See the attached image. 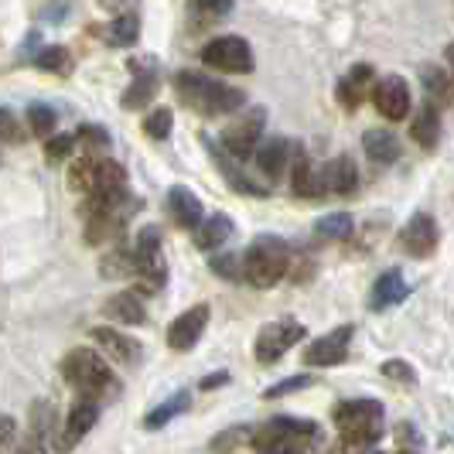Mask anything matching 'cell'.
Instances as JSON below:
<instances>
[{
    "instance_id": "1",
    "label": "cell",
    "mask_w": 454,
    "mask_h": 454,
    "mask_svg": "<svg viewBox=\"0 0 454 454\" xmlns=\"http://www.w3.org/2000/svg\"><path fill=\"white\" fill-rule=\"evenodd\" d=\"M175 92L188 110L202 116H229L239 106H247V92L226 86V82H215L202 72H178L175 75Z\"/></svg>"
},
{
    "instance_id": "2",
    "label": "cell",
    "mask_w": 454,
    "mask_h": 454,
    "mask_svg": "<svg viewBox=\"0 0 454 454\" xmlns=\"http://www.w3.org/2000/svg\"><path fill=\"white\" fill-rule=\"evenodd\" d=\"M318 424L301 417H273L253 431V451L256 454H308L318 444Z\"/></svg>"
},
{
    "instance_id": "3",
    "label": "cell",
    "mask_w": 454,
    "mask_h": 454,
    "mask_svg": "<svg viewBox=\"0 0 454 454\" xmlns=\"http://www.w3.org/2000/svg\"><path fill=\"white\" fill-rule=\"evenodd\" d=\"M59 369H62V380H66L68 387L75 389L82 400H99V396H106V393L120 389L110 363H106L99 352L86 348V345L72 348L66 359H62Z\"/></svg>"
},
{
    "instance_id": "4",
    "label": "cell",
    "mask_w": 454,
    "mask_h": 454,
    "mask_svg": "<svg viewBox=\"0 0 454 454\" xmlns=\"http://www.w3.org/2000/svg\"><path fill=\"white\" fill-rule=\"evenodd\" d=\"M332 420L339 427L341 444L359 451L380 441L383 434V403L380 400H341L332 407Z\"/></svg>"
},
{
    "instance_id": "5",
    "label": "cell",
    "mask_w": 454,
    "mask_h": 454,
    "mask_svg": "<svg viewBox=\"0 0 454 454\" xmlns=\"http://www.w3.org/2000/svg\"><path fill=\"white\" fill-rule=\"evenodd\" d=\"M291 267V247L280 236H256L247 253H243V280L250 287L270 291L284 280V273Z\"/></svg>"
},
{
    "instance_id": "6",
    "label": "cell",
    "mask_w": 454,
    "mask_h": 454,
    "mask_svg": "<svg viewBox=\"0 0 454 454\" xmlns=\"http://www.w3.org/2000/svg\"><path fill=\"white\" fill-rule=\"evenodd\" d=\"M134 273L140 277L144 291H160L168 280V263L160 250V232L154 226H144L134 243Z\"/></svg>"
},
{
    "instance_id": "7",
    "label": "cell",
    "mask_w": 454,
    "mask_h": 454,
    "mask_svg": "<svg viewBox=\"0 0 454 454\" xmlns=\"http://www.w3.org/2000/svg\"><path fill=\"white\" fill-rule=\"evenodd\" d=\"M263 123H267V110H260V106H256V110H250V114L236 116L226 130H223V137H219L223 151H226L229 158H236V160L256 158V147H260Z\"/></svg>"
},
{
    "instance_id": "8",
    "label": "cell",
    "mask_w": 454,
    "mask_h": 454,
    "mask_svg": "<svg viewBox=\"0 0 454 454\" xmlns=\"http://www.w3.org/2000/svg\"><path fill=\"white\" fill-rule=\"evenodd\" d=\"M304 335H308V332H304V325H301V321H291V318L263 325V328H260V335H256V345H253L256 363L260 365L280 363V359H284V356H287V352H291Z\"/></svg>"
},
{
    "instance_id": "9",
    "label": "cell",
    "mask_w": 454,
    "mask_h": 454,
    "mask_svg": "<svg viewBox=\"0 0 454 454\" xmlns=\"http://www.w3.org/2000/svg\"><path fill=\"white\" fill-rule=\"evenodd\" d=\"M202 62L208 68H219V72L247 75V72H253V48L239 35H223L202 48Z\"/></svg>"
},
{
    "instance_id": "10",
    "label": "cell",
    "mask_w": 454,
    "mask_h": 454,
    "mask_svg": "<svg viewBox=\"0 0 454 454\" xmlns=\"http://www.w3.org/2000/svg\"><path fill=\"white\" fill-rule=\"evenodd\" d=\"M96 420H99V403L96 400H75L72 407H68L66 420H62V427H59V434H55V451L68 454L86 434L96 427Z\"/></svg>"
},
{
    "instance_id": "11",
    "label": "cell",
    "mask_w": 454,
    "mask_h": 454,
    "mask_svg": "<svg viewBox=\"0 0 454 454\" xmlns=\"http://www.w3.org/2000/svg\"><path fill=\"white\" fill-rule=\"evenodd\" d=\"M90 339L99 345V352L116 365H137L144 359V345L134 335H123L114 325H96L90 332Z\"/></svg>"
},
{
    "instance_id": "12",
    "label": "cell",
    "mask_w": 454,
    "mask_h": 454,
    "mask_svg": "<svg viewBox=\"0 0 454 454\" xmlns=\"http://www.w3.org/2000/svg\"><path fill=\"white\" fill-rule=\"evenodd\" d=\"M352 335L356 328L352 325H341L335 332L315 339L308 348H304V365H315V369H325V365H339L348 359V345H352Z\"/></svg>"
},
{
    "instance_id": "13",
    "label": "cell",
    "mask_w": 454,
    "mask_h": 454,
    "mask_svg": "<svg viewBox=\"0 0 454 454\" xmlns=\"http://www.w3.org/2000/svg\"><path fill=\"white\" fill-rule=\"evenodd\" d=\"M437 243H441V232H437V223H434L431 212H413L407 219V226L400 229V247L410 256H417V260L431 256L437 250Z\"/></svg>"
},
{
    "instance_id": "14",
    "label": "cell",
    "mask_w": 454,
    "mask_h": 454,
    "mask_svg": "<svg viewBox=\"0 0 454 454\" xmlns=\"http://www.w3.org/2000/svg\"><path fill=\"white\" fill-rule=\"evenodd\" d=\"M208 315H212L208 304H195V308L182 311L178 318L168 325V345H171L175 352H192V348L199 345V339H202L205 325H208Z\"/></svg>"
},
{
    "instance_id": "15",
    "label": "cell",
    "mask_w": 454,
    "mask_h": 454,
    "mask_svg": "<svg viewBox=\"0 0 454 454\" xmlns=\"http://www.w3.org/2000/svg\"><path fill=\"white\" fill-rule=\"evenodd\" d=\"M410 86L403 75H387L372 86V106L387 120H403L410 114Z\"/></svg>"
},
{
    "instance_id": "16",
    "label": "cell",
    "mask_w": 454,
    "mask_h": 454,
    "mask_svg": "<svg viewBox=\"0 0 454 454\" xmlns=\"http://www.w3.org/2000/svg\"><path fill=\"white\" fill-rule=\"evenodd\" d=\"M294 154H297V144L284 140V137H273V140H263V144L256 147V168L263 171L267 182H280V178L291 171Z\"/></svg>"
},
{
    "instance_id": "17",
    "label": "cell",
    "mask_w": 454,
    "mask_h": 454,
    "mask_svg": "<svg viewBox=\"0 0 454 454\" xmlns=\"http://www.w3.org/2000/svg\"><path fill=\"white\" fill-rule=\"evenodd\" d=\"M291 192L297 199H308V202H318L325 195V182H321V171L311 164V158L297 147L294 164H291Z\"/></svg>"
},
{
    "instance_id": "18",
    "label": "cell",
    "mask_w": 454,
    "mask_h": 454,
    "mask_svg": "<svg viewBox=\"0 0 454 454\" xmlns=\"http://www.w3.org/2000/svg\"><path fill=\"white\" fill-rule=\"evenodd\" d=\"M321 182H325V195H352L359 188V168L348 154L332 158L321 168Z\"/></svg>"
},
{
    "instance_id": "19",
    "label": "cell",
    "mask_w": 454,
    "mask_h": 454,
    "mask_svg": "<svg viewBox=\"0 0 454 454\" xmlns=\"http://www.w3.org/2000/svg\"><path fill=\"white\" fill-rule=\"evenodd\" d=\"M168 215L175 219V226L199 229L202 226V202H199V195L192 188H184V184H175L168 192Z\"/></svg>"
},
{
    "instance_id": "20",
    "label": "cell",
    "mask_w": 454,
    "mask_h": 454,
    "mask_svg": "<svg viewBox=\"0 0 454 454\" xmlns=\"http://www.w3.org/2000/svg\"><path fill=\"white\" fill-rule=\"evenodd\" d=\"M130 68H134V82H130V90L123 92L120 103H123V110H144L158 92V68L140 66V59H134Z\"/></svg>"
},
{
    "instance_id": "21",
    "label": "cell",
    "mask_w": 454,
    "mask_h": 454,
    "mask_svg": "<svg viewBox=\"0 0 454 454\" xmlns=\"http://www.w3.org/2000/svg\"><path fill=\"white\" fill-rule=\"evenodd\" d=\"M407 297H410V287H407V280H403V273L387 270V273H380V280H376L372 291H369V308H372V311H387V308H396V304L407 301Z\"/></svg>"
},
{
    "instance_id": "22",
    "label": "cell",
    "mask_w": 454,
    "mask_h": 454,
    "mask_svg": "<svg viewBox=\"0 0 454 454\" xmlns=\"http://www.w3.org/2000/svg\"><path fill=\"white\" fill-rule=\"evenodd\" d=\"M372 79H376V75H372V66H369V62H359V66L352 68L348 75H341L339 90H335V96H339L341 106H345V110H356L365 96H369Z\"/></svg>"
},
{
    "instance_id": "23",
    "label": "cell",
    "mask_w": 454,
    "mask_h": 454,
    "mask_svg": "<svg viewBox=\"0 0 454 454\" xmlns=\"http://www.w3.org/2000/svg\"><path fill=\"white\" fill-rule=\"evenodd\" d=\"M103 315L110 321H116V325H144V321H147L144 301H140L134 291H116L114 297H106Z\"/></svg>"
},
{
    "instance_id": "24",
    "label": "cell",
    "mask_w": 454,
    "mask_h": 454,
    "mask_svg": "<svg viewBox=\"0 0 454 454\" xmlns=\"http://www.w3.org/2000/svg\"><path fill=\"white\" fill-rule=\"evenodd\" d=\"M120 192H127V171H123V164H116V160L103 158L96 160V178H92V188H90V199H110V195H120Z\"/></svg>"
},
{
    "instance_id": "25",
    "label": "cell",
    "mask_w": 454,
    "mask_h": 454,
    "mask_svg": "<svg viewBox=\"0 0 454 454\" xmlns=\"http://www.w3.org/2000/svg\"><path fill=\"white\" fill-rule=\"evenodd\" d=\"M202 140L208 144V151H212L215 164L223 168V178H226V182L232 184L236 192H243V195H256V199H267V188H263L260 182H253L247 171H239V168H236V164H232V160H229L226 154H223V147H219V144H212L208 137H202Z\"/></svg>"
},
{
    "instance_id": "26",
    "label": "cell",
    "mask_w": 454,
    "mask_h": 454,
    "mask_svg": "<svg viewBox=\"0 0 454 454\" xmlns=\"http://www.w3.org/2000/svg\"><path fill=\"white\" fill-rule=\"evenodd\" d=\"M363 147H365V158L372 160V164H393V160L403 154V147H400L396 134H389V130H383V127L365 130Z\"/></svg>"
},
{
    "instance_id": "27",
    "label": "cell",
    "mask_w": 454,
    "mask_h": 454,
    "mask_svg": "<svg viewBox=\"0 0 454 454\" xmlns=\"http://www.w3.org/2000/svg\"><path fill=\"white\" fill-rule=\"evenodd\" d=\"M410 137H413L424 151H434V147H437V140H441V114H437V106H434V103H424V106H420V114L413 116V123H410Z\"/></svg>"
},
{
    "instance_id": "28",
    "label": "cell",
    "mask_w": 454,
    "mask_h": 454,
    "mask_svg": "<svg viewBox=\"0 0 454 454\" xmlns=\"http://www.w3.org/2000/svg\"><path fill=\"white\" fill-rule=\"evenodd\" d=\"M48 431H51L48 407H31V434L18 444L14 454H48Z\"/></svg>"
},
{
    "instance_id": "29",
    "label": "cell",
    "mask_w": 454,
    "mask_h": 454,
    "mask_svg": "<svg viewBox=\"0 0 454 454\" xmlns=\"http://www.w3.org/2000/svg\"><path fill=\"white\" fill-rule=\"evenodd\" d=\"M232 229H236L232 219L223 215V212H219V215H208L202 226L195 229V247H199V250H219L229 236H232Z\"/></svg>"
},
{
    "instance_id": "30",
    "label": "cell",
    "mask_w": 454,
    "mask_h": 454,
    "mask_svg": "<svg viewBox=\"0 0 454 454\" xmlns=\"http://www.w3.org/2000/svg\"><path fill=\"white\" fill-rule=\"evenodd\" d=\"M188 407H192V396H188L184 389H178L175 396H168L164 403H158V407L144 417V427H147V431H160V427H168L175 417H182Z\"/></svg>"
},
{
    "instance_id": "31",
    "label": "cell",
    "mask_w": 454,
    "mask_h": 454,
    "mask_svg": "<svg viewBox=\"0 0 454 454\" xmlns=\"http://www.w3.org/2000/svg\"><path fill=\"white\" fill-rule=\"evenodd\" d=\"M352 229H356V219L348 212H332V215L315 223V239L318 243H341L352 236Z\"/></svg>"
},
{
    "instance_id": "32",
    "label": "cell",
    "mask_w": 454,
    "mask_h": 454,
    "mask_svg": "<svg viewBox=\"0 0 454 454\" xmlns=\"http://www.w3.org/2000/svg\"><path fill=\"white\" fill-rule=\"evenodd\" d=\"M137 35H140V21H137V14H120L114 21L106 24V42L116 48H130L137 42Z\"/></svg>"
},
{
    "instance_id": "33",
    "label": "cell",
    "mask_w": 454,
    "mask_h": 454,
    "mask_svg": "<svg viewBox=\"0 0 454 454\" xmlns=\"http://www.w3.org/2000/svg\"><path fill=\"white\" fill-rule=\"evenodd\" d=\"M35 68L51 72V75H68V72H72V55H68V48H62V45H48L35 55Z\"/></svg>"
},
{
    "instance_id": "34",
    "label": "cell",
    "mask_w": 454,
    "mask_h": 454,
    "mask_svg": "<svg viewBox=\"0 0 454 454\" xmlns=\"http://www.w3.org/2000/svg\"><path fill=\"white\" fill-rule=\"evenodd\" d=\"M55 123H59V116H55L51 106H45V103H31L27 106V127H31L35 137H51Z\"/></svg>"
},
{
    "instance_id": "35",
    "label": "cell",
    "mask_w": 454,
    "mask_h": 454,
    "mask_svg": "<svg viewBox=\"0 0 454 454\" xmlns=\"http://www.w3.org/2000/svg\"><path fill=\"white\" fill-rule=\"evenodd\" d=\"M208 267H212V273H219L223 280H243V256H236V253H215L208 260Z\"/></svg>"
},
{
    "instance_id": "36",
    "label": "cell",
    "mask_w": 454,
    "mask_h": 454,
    "mask_svg": "<svg viewBox=\"0 0 454 454\" xmlns=\"http://www.w3.org/2000/svg\"><path fill=\"white\" fill-rule=\"evenodd\" d=\"M171 127H175V116H171V110H164V106L144 116V134L154 137V140H168V137H171Z\"/></svg>"
},
{
    "instance_id": "37",
    "label": "cell",
    "mask_w": 454,
    "mask_h": 454,
    "mask_svg": "<svg viewBox=\"0 0 454 454\" xmlns=\"http://www.w3.org/2000/svg\"><path fill=\"white\" fill-rule=\"evenodd\" d=\"M130 273H134V250L120 247L103 260V277H130Z\"/></svg>"
},
{
    "instance_id": "38",
    "label": "cell",
    "mask_w": 454,
    "mask_h": 454,
    "mask_svg": "<svg viewBox=\"0 0 454 454\" xmlns=\"http://www.w3.org/2000/svg\"><path fill=\"white\" fill-rule=\"evenodd\" d=\"M420 79H424V90L431 92V99H448V96H451V79H448L441 68L427 66L420 72Z\"/></svg>"
},
{
    "instance_id": "39",
    "label": "cell",
    "mask_w": 454,
    "mask_h": 454,
    "mask_svg": "<svg viewBox=\"0 0 454 454\" xmlns=\"http://www.w3.org/2000/svg\"><path fill=\"white\" fill-rule=\"evenodd\" d=\"M239 441H253V431L250 427H243V424H239V427H229V431H223V434H215L208 448H212L215 454H226V451H232Z\"/></svg>"
},
{
    "instance_id": "40",
    "label": "cell",
    "mask_w": 454,
    "mask_h": 454,
    "mask_svg": "<svg viewBox=\"0 0 454 454\" xmlns=\"http://www.w3.org/2000/svg\"><path fill=\"white\" fill-rule=\"evenodd\" d=\"M192 11L202 18V21H219L232 11V0H192Z\"/></svg>"
},
{
    "instance_id": "41",
    "label": "cell",
    "mask_w": 454,
    "mask_h": 454,
    "mask_svg": "<svg viewBox=\"0 0 454 454\" xmlns=\"http://www.w3.org/2000/svg\"><path fill=\"white\" fill-rule=\"evenodd\" d=\"M92 178H96V158L86 154L82 160H75V164H72V184H75L79 192H86V195H90Z\"/></svg>"
},
{
    "instance_id": "42",
    "label": "cell",
    "mask_w": 454,
    "mask_h": 454,
    "mask_svg": "<svg viewBox=\"0 0 454 454\" xmlns=\"http://www.w3.org/2000/svg\"><path fill=\"white\" fill-rule=\"evenodd\" d=\"M311 383H315V380H311L308 372H301V376H291V380H280V383H273V387L267 389L263 396H267V400H280V396H287V393H297V389H308Z\"/></svg>"
},
{
    "instance_id": "43",
    "label": "cell",
    "mask_w": 454,
    "mask_h": 454,
    "mask_svg": "<svg viewBox=\"0 0 454 454\" xmlns=\"http://www.w3.org/2000/svg\"><path fill=\"white\" fill-rule=\"evenodd\" d=\"M72 147H75V137L72 134H55L45 140V158L48 160H62L72 154Z\"/></svg>"
},
{
    "instance_id": "44",
    "label": "cell",
    "mask_w": 454,
    "mask_h": 454,
    "mask_svg": "<svg viewBox=\"0 0 454 454\" xmlns=\"http://www.w3.org/2000/svg\"><path fill=\"white\" fill-rule=\"evenodd\" d=\"M383 376L396 380V383H407V387H413V383H417V372H413V365L403 363V359H387V363H383Z\"/></svg>"
},
{
    "instance_id": "45",
    "label": "cell",
    "mask_w": 454,
    "mask_h": 454,
    "mask_svg": "<svg viewBox=\"0 0 454 454\" xmlns=\"http://www.w3.org/2000/svg\"><path fill=\"white\" fill-rule=\"evenodd\" d=\"M75 137H79V140H86L90 147H106V144H110V134H106L103 127H96V123H82Z\"/></svg>"
},
{
    "instance_id": "46",
    "label": "cell",
    "mask_w": 454,
    "mask_h": 454,
    "mask_svg": "<svg viewBox=\"0 0 454 454\" xmlns=\"http://www.w3.org/2000/svg\"><path fill=\"white\" fill-rule=\"evenodd\" d=\"M0 140H21V127H18V116L11 110L0 106Z\"/></svg>"
},
{
    "instance_id": "47",
    "label": "cell",
    "mask_w": 454,
    "mask_h": 454,
    "mask_svg": "<svg viewBox=\"0 0 454 454\" xmlns=\"http://www.w3.org/2000/svg\"><path fill=\"white\" fill-rule=\"evenodd\" d=\"M14 434H18V420H14V417H7V413H0V454L11 451Z\"/></svg>"
},
{
    "instance_id": "48",
    "label": "cell",
    "mask_w": 454,
    "mask_h": 454,
    "mask_svg": "<svg viewBox=\"0 0 454 454\" xmlns=\"http://www.w3.org/2000/svg\"><path fill=\"white\" fill-rule=\"evenodd\" d=\"M99 7L120 18V14H130V7H137V0H99Z\"/></svg>"
},
{
    "instance_id": "49",
    "label": "cell",
    "mask_w": 454,
    "mask_h": 454,
    "mask_svg": "<svg viewBox=\"0 0 454 454\" xmlns=\"http://www.w3.org/2000/svg\"><path fill=\"white\" fill-rule=\"evenodd\" d=\"M226 383H229V372L223 369V372H215V376L202 380V383H199V389H215V387H226Z\"/></svg>"
},
{
    "instance_id": "50",
    "label": "cell",
    "mask_w": 454,
    "mask_h": 454,
    "mask_svg": "<svg viewBox=\"0 0 454 454\" xmlns=\"http://www.w3.org/2000/svg\"><path fill=\"white\" fill-rule=\"evenodd\" d=\"M444 59H448V79H451V90H454V42L444 48Z\"/></svg>"
},
{
    "instance_id": "51",
    "label": "cell",
    "mask_w": 454,
    "mask_h": 454,
    "mask_svg": "<svg viewBox=\"0 0 454 454\" xmlns=\"http://www.w3.org/2000/svg\"><path fill=\"white\" fill-rule=\"evenodd\" d=\"M396 454H417V451H410V448H403V451H396Z\"/></svg>"
}]
</instances>
